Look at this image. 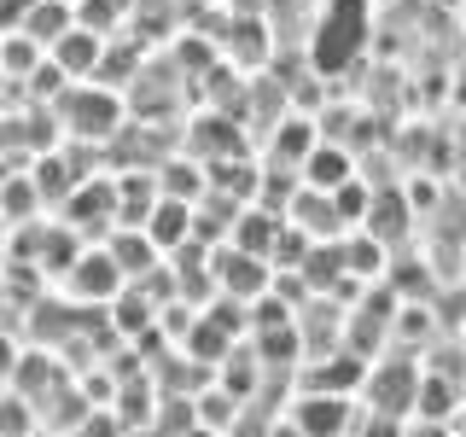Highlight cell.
Masks as SVG:
<instances>
[{
	"label": "cell",
	"mask_w": 466,
	"mask_h": 437,
	"mask_svg": "<svg viewBox=\"0 0 466 437\" xmlns=\"http://www.w3.org/2000/svg\"><path fill=\"white\" fill-rule=\"evenodd\" d=\"M361 0H339V6L320 18V36H315V65L320 70H339L344 58H356L361 47Z\"/></svg>",
	"instance_id": "cell-1"
},
{
	"label": "cell",
	"mask_w": 466,
	"mask_h": 437,
	"mask_svg": "<svg viewBox=\"0 0 466 437\" xmlns=\"http://www.w3.org/2000/svg\"><path fill=\"white\" fill-rule=\"evenodd\" d=\"M53 65H58V76H94V65H99V36H94V29H65V36H58Z\"/></svg>",
	"instance_id": "cell-2"
},
{
	"label": "cell",
	"mask_w": 466,
	"mask_h": 437,
	"mask_svg": "<svg viewBox=\"0 0 466 437\" xmlns=\"http://www.w3.org/2000/svg\"><path fill=\"white\" fill-rule=\"evenodd\" d=\"M303 181L320 187V193H339V187L350 181V158L332 152V146H315V152L303 158Z\"/></svg>",
	"instance_id": "cell-3"
},
{
	"label": "cell",
	"mask_w": 466,
	"mask_h": 437,
	"mask_svg": "<svg viewBox=\"0 0 466 437\" xmlns=\"http://www.w3.org/2000/svg\"><path fill=\"white\" fill-rule=\"evenodd\" d=\"M298 426L315 432V437H332V432L344 426V397H315V402H303Z\"/></svg>",
	"instance_id": "cell-4"
},
{
	"label": "cell",
	"mask_w": 466,
	"mask_h": 437,
	"mask_svg": "<svg viewBox=\"0 0 466 437\" xmlns=\"http://www.w3.org/2000/svg\"><path fill=\"white\" fill-rule=\"evenodd\" d=\"M152 233H157V239H181V233H187V204H157V216H152Z\"/></svg>",
	"instance_id": "cell-5"
},
{
	"label": "cell",
	"mask_w": 466,
	"mask_h": 437,
	"mask_svg": "<svg viewBox=\"0 0 466 437\" xmlns=\"http://www.w3.org/2000/svg\"><path fill=\"white\" fill-rule=\"evenodd\" d=\"M239 269H257V257H239ZM228 286H239V291H251L257 280H251V274H228Z\"/></svg>",
	"instance_id": "cell-6"
}]
</instances>
